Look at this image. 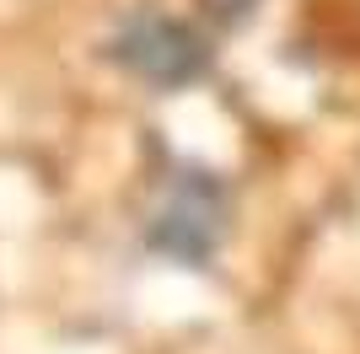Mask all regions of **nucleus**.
<instances>
[{"label": "nucleus", "mask_w": 360, "mask_h": 354, "mask_svg": "<svg viewBox=\"0 0 360 354\" xmlns=\"http://www.w3.org/2000/svg\"><path fill=\"white\" fill-rule=\"evenodd\" d=\"M205 6H210V16H221V22H242L258 0H205Z\"/></svg>", "instance_id": "nucleus-3"}, {"label": "nucleus", "mask_w": 360, "mask_h": 354, "mask_svg": "<svg viewBox=\"0 0 360 354\" xmlns=\"http://www.w3.org/2000/svg\"><path fill=\"white\" fill-rule=\"evenodd\" d=\"M226 236V193L210 172H183L167 188L156 221H150V247L178 258V263H205Z\"/></svg>", "instance_id": "nucleus-2"}, {"label": "nucleus", "mask_w": 360, "mask_h": 354, "mask_svg": "<svg viewBox=\"0 0 360 354\" xmlns=\"http://www.w3.org/2000/svg\"><path fill=\"white\" fill-rule=\"evenodd\" d=\"M113 59H119L129 75L150 81V86H183V81H199V75H205L210 44H205L183 16L140 11V16H129V22L119 27Z\"/></svg>", "instance_id": "nucleus-1"}]
</instances>
